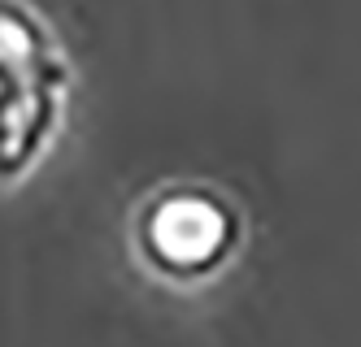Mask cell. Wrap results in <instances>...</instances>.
<instances>
[{
	"label": "cell",
	"instance_id": "obj_1",
	"mask_svg": "<svg viewBox=\"0 0 361 347\" xmlns=\"http://www.w3.org/2000/svg\"><path fill=\"white\" fill-rule=\"evenodd\" d=\"M74 65L48 18L27 0H0V187L31 178L53 152Z\"/></svg>",
	"mask_w": 361,
	"mask_h": 347
},
{
	"label": "cell",
	"instance_id": "obj_2",
	"mask_svg": "<svg viewBox=\"0 0 361 347\" xmlns=\"http://www.w3.org/2000/svg\"><path fill=\"white\" fill-rule=\"evenodd\" d=\"M131 244L140 265L161 282L200 286L244 248V213L214 187L170 182L140 204Z\"/></svg>",
	"mask_w": 361,
	"mask_h": 347
}]
</instances>
